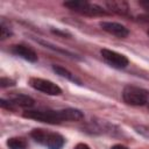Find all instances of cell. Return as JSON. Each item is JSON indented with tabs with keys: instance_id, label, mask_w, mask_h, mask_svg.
<instances>
[{
	"instance_id": "1",
	"label": "cell",
	"mask_w": 149,
	"mask_h": 149,
	"mask_svg": "<svg viewBox=\"0 0 149 149\" xmlns=\"http://www.w3.org/2000/svg\"><path fill=\"white\" fill-rule=\"evenodd\" d=\"M23 116L45 123H61L64 121H80L84 119V114L77 108H64L58 111H31L27 109L23 112Z\"/></svg>"
},
{
	"instance_id": "2",
	"label": "cell",
	"mask_w": 149,
	"mask_h": 149,
	"mask_svg": "<svg viewBox=\"0 0 149 149\" xmlns=\"http://www.w3.org/2000/svg\"><path fill=\"white\" fill-rule=\"evenodd\" d=\"M122 99L130 106H143L149 101V92L142 87L127 85L122 91Z\"/></svg>"
},
{
	"instance_id": "3",
	"label": "cell",
	"mask_w": 149,
	"mask_h": 149,
	"mask_svg": "<svg viewBox=\"0 0 149 149\" xmlns=\"http://www.w3.org/2000/svg\"><path fill=\"white\" fill-rule=\"evenodd\" d=\"M63 5L76 13L87 15V16H102V15L108 14L102 7H100L95 3L88 2V1H79V0L74 1L73 0V1H66Z\"/></svg>"
},
{
	"instance_id": "4",
	"label": "cell",
	"mask_w": 149,
	"mask_h": 149,
	"mask_svg": "<svg viewBox=\"0 0 149 149\" xmlns=\"http://www.w3.org/2000/svg\"><path fill=\"white\" fill-rule=\"evenodd\" d=\"M29 85L34 90L40 91L44 94H49V95H59V94H62V88L58 85H56L55 83H52L51 80H48V79L33 77V78L29 79Z\"/></svg>"
},
{
	"instance_id": "5",
	"label": "cell",
	"mask_w": 149,
	"mask_h": 149,
	"mask_svg": "<svg viewBox=\"0 0 149 149\" xmlns=\"http://www.w3.org/2000/svg\"><path fill=\"white\" fill-rule=\"evenodd\" d=\"M100 54H101V57L104 58V61L107 64H109L111 66H113V68L123 69V68H126L129 64V61H128V58L125 55H122L120 52H116L114 50L101 49Z\"/></svg>"
},
{
	"instance_id": "6",
	"label": "cell",
	"mask_w": 149,
	"mask_h": 149,
	"mask_svg": "<svg viewBox=\"0 0 149 149\" xmlns=\"http://www.w3.org/2000/svg\"><path fill=\"white\" fill-rule=\"evenodd\" d=\"M100 27L102 30L107 31L111 35H114L116 37L120 38H125L129 35V30L126 26L118 23V22H113V21H102L100 22Z\"/></svg>"
},
{
	"instance_id": "7",
	"label": "cell",
	"mask_w": 149,
	"mask_h": 149,
	"mask_svg": "<svg viewBox=\"0 0 149 149\" xmlns=\"http://www.w3.org/2000/svg\"><path fill=\"white\" fill-rule=\"evenodd\" d=\"M12 52L28 62H36L37 61V54L36 51L26 44H14L10 48Z\"/></svg>"
},
{
	"instance_id": "8",
	"label": "cell",
	"mask_w": 149,
	"mask_h": 149,
	"mask_svg": "<svg viewBox=\"0 0 149 149\" xmlns=\"http://www.w3.org/2000/svg\"><path fill=\"white\" fill-rule=\"evenodd\" d=\"M64 143H65V139L61 134L48 130V134L45 136L43 146L47 147L48 149H62Z\"/></svg>"
},
{
	"instance_id": "9",
	"label": "cell",
	"mask_w": 149,
	"mask_h": 149,
	"mask_svg": "<svg viewBox=\"0 0 149 149\" xmlns=\"http://www.w3.org/2000/svg\"><path fill=\"white\" fill-rule=\"evenodd\" d=\"M107 9L119 15H127L129 13V5L123 0H111L105 2Z\"/></svg>"
},
{
	"instance_id": "10",
	"label": "cell",
	"mask_w": 149,
	"mask_h": 149,
	"mask_svg": "<svg viewBox=\"0 0 149 149\" xmlns=\"http://www.w3.org/2000/svg\"><path fill=\"white\" fill-rule=\"evenodd\" d=\"M15 107H22V108H29L31 106H34V99L27 94H21V93H17V94H13L12 98L9 99Z\"/></svg>"
},
{
	"instance_id": "11",
	"label": "cell",
	"mask_w": 149,
	"mask_h": 149,
	"mask_svg": "<svg viewBox=\"0 0 149 149\" xmlns=\"http://www.w3.org/2000/svg\"><path fill=\"white\" fill-rule=\"evenodd\" d=\"M6 144H7V147L9 149H28L27 140L23 139V137H19V136L8 139Z\"/></svg>"
},
{
	"instance_id": "12",
	"label": "cell",
	"mask_w": 149,
	"mask_h": 149,
	"mask_svg": "<svg viewBox=\"0 0 149 149\" xmlns=\"http://www.w3.org/2000/svg\"><path fill=\"white\" fill-rule=\"evenodd\" d=\"M52 70L58 74V76H61V77H63V78H66V79H69V80H71V81H74V83H78V84H80V81L74 77V74H72L69 70H66L65 68H63V66H61V65H52Z\"/></svg>"
},
{
	"instance_id": "13",
	"label": "cell",
	"mask_w": 149,
	"mask_h": 149,
	"mask_svg": "<svg viewBox=\"0 0 149 149\" xmlns=\"http://www.w3.org/2000/svg\"><path fill=\"white\" fill-rule=\"evenodd\" d=\"M12 34H13V31H12L9 23L5 19H1V21H0V38L3 41L6 38H8L9 36H12Z\"/></svg>"
},
{
	"instance_id": "14",
	"label": "cell",
	"mask_w": 149,
	"mask_h": 149,
	"mask_svg": "<svg viewBox=\"0 0 149 149\" xmlns=\"http://www.w3.org/2000/svg\"><path fill=\"white\" fill-rule=\"evenodd\" d=\"M0 106L2 108H6V109H10V111H14L16 107L14 106V104L10 101V100H6V99H0Z\"/></svg>"
},
{
	"instance_id": "15",
	"label": "cell",
	"mask_w": 149,
	"mask_h": 149,
	"mask_svg": "<svg viewBox=\"0 0 149 149\" xmlns=\"http://www.w3.org/2000/svg\"><path fill=\"white\" fill-rule=\"evenodd\" d=\"M13 85H15V80H13V79H10V78L2 77V78L0 79V86H1L2 88L8 87V86H13Z\"/></svg>"
},
{
	"instance_id": "16",
	"label": "cell",
	"mask_w": 149,
	"mask_h": 149,
	"mask_svg": "<svg viewBox=\"0 0 149 149\" xmlns=\"http://www.w3.org/2000/svg\"><path fill=\"white\" fill-rule=\"evenodd\" d=\"M136 129H137L139 133H141V134L146 135L147 137H149V129H148V128H144V127L140 126V127H136Z\"/></svg>"
},
{
	"instance_id": "17",
	"label": "cell",
	"mask_w": 149,
	"mask_h": 149,
	"mask_svg": "<svg viewBox=\"0 0 149 149\" xmlns=\"http://www.w3.org/2000/svg\"><path fill=\"white\" fill-rule=\"evenodd\" d=\"M73 149H91L90 148V146H87L86 143H78V144H76V147L73 148Z\"/></svg>"
},
{
	"instance_id": "18",
	"label": "cell",
	"mask_w": 149,
	"mask_h": 149,
	"mask_svg": "<svg viewBox=\"0 0 149 149\" xmlns=\"http://www.w3.org/2000/svg\"><path fill=\"white\" fill-rule=\"evenodd\" d=\"M139 20L144 21V22H149V13H146V14L139 15Z\"/></svg>"
},
{
	"instance_id": "19",
	"label": "cell",
	"mask_w": 149,
	"mask_h": 149,
	"mask_svg": "<svg viewBox=\"0 0 149 149\" xmlns=\"http://www.w3.org/2000/svg\"><path fill=\"white\" fill-rule=\"evenodd\" d=\"M140 5L146 9L147 13H149V0H148V1H141Z\"/></svg>"
},
{
	"instance_id": "20",
	"label": "cell",
	"mask_w": 149,
	"mask_h": 149,
	"mask_svg": "<svg viewBox=\"0 0 149 149\" xmlns=\"http://www.w3.org/2000/svg\"><path fill=\"white\" fill-rule=\"evenodd\" d=\"M111 149H128L126 146H123V144H114Z\"/></svg>"
},
{
	"instance_id": "21",
	"label": "cell",
	"mask_w": 149,
	"mask_h": 149,
	"mask_svg": "<svg viewBox=\"0 0 149 149\" xmlns=\"http://www.w3.org/2000/svg\"><path fill=\"white\" fill-rule=\"evenodd\" d=\"M148 35H149V29H148Z\"/></svg>"
},
{
	"instance_id": "22",
	"label": "cell",
	"mask_w": 149,
	"mask_h": 149,
	"mask_svg": "<svg viewBox=\"0 0 149 149\" xmlns=\"http://www.w3.org/2000/svg\"><path fill=\"white\" fill-rule=\"evenodd\" d=\"M148 102H149V101H148Z\"/></svg>"
}]
</instances>
